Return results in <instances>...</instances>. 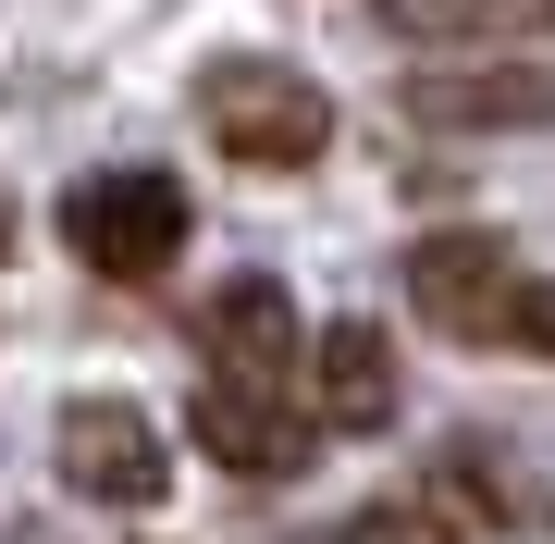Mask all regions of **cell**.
<instances>
[{
    "label": "cell",
    "mask_w": 555,
    "mask_h": 544,
    "mask_svg": "<svg viewBox=\"0 0 555 544\" xmlns=\"http://www.w3.org/2000/svg\"><path fill=\"white\" fill-rule=\"evenodd\" d=\"M185 433L210 445L222 470H247V483H284V470H309V408H284V383H198V408H185Z\"/></svg>",
    "instance_id": "obj_5"
},
{
    "label": "cell",
    "mask_w": 555,
    "mask_h": 544,
    "mask_svg": "<svg viewBox=\"0 0 555 544\" xmlns=\"http://www.w3.org/2000/svg\"><path fill=\"white\" fill-rule=\"evenodd\" d=\"M198 346H210V371H222V383H284L309 334H297V298H284L272 273H235V284H210Z\"/></svg>",
    "instance_id": "obj_6"
},
{
    "label": "cell",
    "mask_w": 555,
    "mask_h": 544,
    "mask_svg": "<svg viewBox=\"0 0 555 544\" xmlns=\"http://www.w3.org/2000/svg\"><path fill=\"white\" fill-rule=\"evenodd\" d=\"M383 13H396L408 38H420V25H456V13H469V0H383Z\"/></svg>",
    "instance_id": "obj_11"
},
{
    "label": "cell",
    "mask_w": 555,
    "mask_h": 544,
    "mask_svg": "<svg viewBox=\"0 0 555 544\" xmlns=\"http://www.w3.org/2000/svg\"><path fill=\"white\" fill-rule=\"evenodd\" d=\"M50 458H62V483L87 507H160L173 495V445H160V421L137 396H75L62 433H50Z\"/></svg>",
    "instance_id": "obj_4"
},
{
    "label": "cell",
    "mask_w": 555,
    "mask_h": 544,
    "mask_svg": "<svg viewBox=\"0 0 555 544\" xmlns=\"http://www.w3.org/2000/svg\"><path fill=\"white\" fill-rule=\"evenodd\" d=\"M309 396H321V421H346V433H383L396 421V346H383L371 322H321L309 334Z\"/></svg>",
    "instance_id": "obj_8"
},
{
    "label": "cell",
    "mask_w": 555,
    "mask_h": 544,
    "mask_svg": "<svg viewBox=\"0 0 555 544\" xmlns=\"http://www.w3.org/2000/svg\"><path fill=\"white\" fill-rule=\"evenodd\" d=\"M62 248H75L100 284L173 273V248H185V186H173V174H87L75 199H62Z\"/></svg>",
    "instance_id": "obj_3"
},
{
    "label": "cell",
    "mask_w": 555,
    "mask_h": 544,
    "mask_svg": "<svg viewBox=\"0 0 555 544\" xmlns=\"http://www.w3.org/2000/svg\"><path fill=\"white\" fill-rule=\"evenodd\" d=\"M518 346H555V284H531V298H518Z\"/></svg>",
    "instance_id": "obj_10"
},
{
    "label": "cell",
    "mask_w": 555,
    "mask_h": 544,
    "mask_svg": "<svg viewBox=\"0 0 555 544\" xmlns=\"http://www.w3.org/2000/svg\"><path fill=\"white\" fill-rule=\"evenodd\" d=\"M198 124H210L222 162H247V174H297V162L334 149V100H321L297 62H210Z\"/></svg>",
    "instance_id": "obj_1"
},
{
    "label": "cell",
    "mask_w": 555,
    "mask_h": 544,
    "mask_svg": "<svg viewBox=\"0 0 555 544\" xmlns=\"http://www.w3.org/2000/svg\"><path fill=\"white\" fill-rule=\"evenodd\" d=\"M396 284H408V309H420V322L456 334V346H506V334H518V298H531V273H518V248L494 236V223L420 236Z\"/></svg>",
    "instance_id": "obj_2"
},
{
    "label": "cell",
    "mask_w": 555,
    "mask_h": 544,
    "mask_svg": "<svg viewBox=\"0 0 555 544\" xmlns=\"http://www.w3.org/2000/svg\"><path fill=\"white\" fill-rule=\"evenodd\" d=\"M408 112L420 124H469V137H531V124H555V87L531 62H481V75H420Z\"/></svg>",
    "instance_id": "obj_7"
},
{
    "label": "cell",
    "mask_w": 555,
    "mask_h": 544,
    "mask_svg": "<svg viewBox=\"0 0 555 544\" xmlns=\"http://www.w3.org/2000/svg\"><path fill=\"white\" fill-rule=\"evenodd\" d=\"M334 544H456V520H444V507H408V495H396V507H358Z\"/></svg>",
    "instance_id": "obj_9"
}]
</instances>
